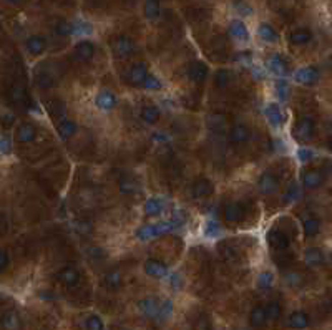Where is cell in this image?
Returning <instances> with one entry per match:
<instances>
[{
	"label": "cell",
	"mask_w": 332,
	"mask_h": 330,
	"mask_svg": "<svg viewBox=\"0 0 332 330\" xmlns=\"http://www.w3.org/2000/svg\"><path fill=\"white\" fill-rule=\"evenodd\" d=\"M110 48H111V53L115 55V58L118 60H125L128 58L135 53V42L130 39L127 35H118L113 37L110 42Z\"/></svg>",
	"instance_id": "cell-1"
},
{
	"label": "cell",
	"mask_w": 332,
	"mask_h": 330,
	"mask_svg": "<svg viewBox=\"0 0 332 330\" xmlns=\"http://www.w3.org/2000/svg\"><path fill=\"white\" fill-rule=\"evenodd\" d=\"M148 78V67L146 63H135L133 67L128 70L127 73V83L131 85V86H140V85H145V81Z\"/></svg>",
	"instance_id": "cell-2"
},
{
	"label": "cell",
	"mask_w": 332,
	"mask_h": 330,
	"mask_svg": "<svg viewBox=\"0 0 332 330\" xmlns=\"http://www.w3.org/2000/svg\"><path fill=\"white\" fill-rule=\"evenodd\" d=\"M314 131H316L314 119L303 118L300 122H297L296 128H294V136L300 139V141H309V139L314 136Z\"/></svg>",
	"instance_id": "cell-3"
},
{
	"label": "cell",
	"mask_w": 332,
	"mask_h": 330,
	"mask_svg": "<svg viewBox=\"0 0 332 330\" xmlns=\"http://www.w3.org/2000/svg\"><path fill=\"white\" fill-rule=\"evenodd\" d=\"M93 55H95V45H93L92 42L88 40H81L78 42L77 45L73 48V56L75 60H78L81 63L85 62H90L93 58Z\"/></svg>",
	"instance_id": "cell-4"
},
{
	"label": "cell",
	"mask_w": 332,
	"mask_h": 330,
	"mask_svg": "<svg viewBox=\"0 0 332 330\" xmlns=\"http://www.w3.org/2000/svg\"><path fill=\"white\" fill-rule=\"evenodd\" d=\"M258 188L264 196L274 194L279 189V179L271 173H262L258 179Z\"/></svg>",
	"instance_id": "cell-5"
},
{
	"label": "cell",
	"mask_w": 332,
	"mask_h": 330,
	"mask_svg": "<svg viewBox=\"0 0 332 330\" xmlns=\"http://www.w3.org/2000/svg\"><path fill=\"white\" fill-rule=\"evenodd\" d=\"M267 243L274 251H286L291 241L281 229H271L267 232Z\"/></svg>",
	"instance_id": "cell-6"
},
{
	"label": "cell",
	"mask_w": 332,
	"mask_h": 330,
	"mask_svg": "<svg viewBox=\"0 0 332 330\" xmlns=\"http://www.w3.org/2000/svg\"><path fill=\"white\" fill-rule=\"evenodd\" d=\"M211 193H213V185H211L209 179H206V177H198V179L193 181L191 194L195 199L206 198V196H209Z\"/></svg>",
	"instance_id": "cell-7"
},
{
	"label": "cell",
	"mask_w": 332,
	"mask_h": 330,
	"mask_svg": "<svg viewBox=\"0 0 332 330\" xmlns=\"http://www.w3.org/2000/svg\"><path fill=\"white\" fill-rule=\"evenodd\" d=\"M294 78H296V81L300 85H314L319 78V72L316 67H304V68L297 70Z\"/></svg>",
	"instance_id": "cell-8"
},
{
	"label": "cell",
	"mask_w": 332,
	"mask_h": 330,
	"mask_svg": "<svg viewBox=\"0 0 332 330\" xmlns=\"http://www.w3.org/2000/svg\"><path fill=\"white\" fill-rule=\"evenodd\" d=\"M35 138H37V128H35L32 123H22V125L17 128V133H15L17 143L27 144V143H30V141H34Z\"/></svg>",
	"instance_id": "cell-9"
},
{
	"label": "cell",
	"mask_w": 332,
	"mask_h": 330,
	"mask_svg": "<svg viewBox=\"0 0 332 330\" xmlns=\"http://www.w3.org/2000/svg\"><path fill=\"white\" fill-rule=\"evenodd\" d=\"M143 269H145V272L149 277H155V279L165 277L168 272V267L161 261H158V259H148V261H145Z\"/></svg>",
	"instance_id": "cell-10"
},
{
	"label": "cell",
	"mask_w": 332,
	"mask_h": 330,
	"mask_svg": "<svg viewBox=\"0 0 332 330\" xmlns=\"http://www.w3.org/2000/svg\"><path fill=\"white\" fill-rule=\"evenodd\" d=\"M25 47H27L30 55L39 56L45 52L47 40H45V37H42V35H32V37H28L27 42H25Z\"/></svg>",
	"instance_id": "cell-11"
},
{
	"label": "cell",
	"mask_w": 332,
	"mask_h": 330,
	"mask_svg": "<svg viewBox=\"0 0 332 330\" xmlns=\"http://www.w3.org/2000/svg\"><path fill=\"white\" fill-rule=\"evenodd\" d=\"M249 136H251V131L246 125H241L237 123L234 125L233 128L229 130V141L233 144H241V143H246Z\"/></svg>",
	"instance_id": "cell-12"
},
{
	"label": "cell",
	"mask_w": 332,
	"mask_h": 330,
	"mask_svg": "<svg viewBox=\"0 0 332 330\" xmlns=\"http://www.w3.org/2000/svg\"><path fill=\"white\" fill-rule=\"evenodd\" d=\"M243 214H244L243 206L237 204V202H229V204L223 207V218L229 224H234V223H237V221H241Z\"/></svg>",
	"instance_id": "cell-13"
},
{
	"label": "cell",
	"mask_w": 332,
	"mask_h": 330,
	"mask_svg": "<svg viewBox=\"0 0 332 330\" xmlns=\"http://www.w3.org/2000/svg\"><path fill=\"white\" fill-rule=\"evenodd\" d=\"M188 77H190V80L196 81V83L206 80V77H208V65L204 62H193L190 68H188Z\"/></svg>",
	"instance_id": "cell-14"
},
{
	"label": "cell",
	"mask_w": 332,
	"mask_h": 330,
	"mask_svg": "<svg viewBox=\"0 0 332 330\" xmlns=\"http://www.w3.org/2000/svg\"><path fill=\"white\" fill-rule=\"evenodd\" d=\"M57 279L64 285H67V287H75V285H77L78 281H80V276H78L77 269H73V267H62L57 272Z\"/></svg>",
	"instance_id": "cell-15"
},
{
	"label": "cell",
	"mask_w": 332,
	"mask_h": 330,
	"mask_svg": "<svg viewBox=\"0 0 332 330\" xmlns=\"http://www.w3.org/2000/svg\"><path fill=\"white\" fill-rule=\"evenodd\" d=\"M95 103H97V106L102 111H110V110H113V108L116 106V97L111 92H106V90L105 92H100L97 95Z\"/></svg>",
	"instance_id": "cell-16"
},
{
	"label": "cell",
	"mask_w": 332,
	"mask_h": 330,
	"mask_svg": "<svg viewBox=\"0 0 332 330\" xmlns=\"http://www.w3.org/2000/svg\"><path fill=\"white\" fill-rule=\"evenodd\" d=\"M322 183H324V176L321 171L311 169V171H306L303 174V185L308 189H317Z\"/></svg>",
	"instance_id": "cell-17"
},
{
	"label": "cell",
	"mask_w": 332,
	"mask_h": 330,
	"mask_svg": "<svg viewBox=\"0 0 332 330\" xmlns=\"http://www.w3.org/2000/svg\"><path fill=\"white\" fill-rule=\"evenodd\" d=\"M229 35L237 42H248L249 39V32L241 20H233L229 23Z\"/></svg>",
	"instance_id": "cell-18"
},
{
	"label": "cell",
	"mask_w": 332,
	"mask_h": 330,
	"mask_svg": "<svg viewBox=\"0 0 332 330\" xmlns=\"http://www.w3.org/2000/svg\"><path fill=\"white\" fill-rule=\"evenodd\" d=\"M138 307H140L141 312L145 315H148V317H160L161 315V306L155 299H152V297L140 301Z\"/></svg>",
	"instance_id": "cell-19"
},
{
	"label": "cell",
	"mask_w": 332,
	"mask_h": 330,
	"mask_svg": "<svg viewBox=\"0 0 332 330\" xmlns=\"http://www.w3.org/2000/svg\"><path fill=\"white\" fill-rule=\"evenodd\" d=\"M304 261L309 267H317V265L324 264V254L321 252V249H317V247H309V249H306L304 252Z\"/></svg>",
	"instance_id": "cell-20"
},
{
	"label": "cell",
	"mask_w": 332,
	"mask_h": 330,
	"mask_svg": "<svg viewBox=\"0 0 332 330\" xmlns=\"http://www.w3.org/2000/svg\"><path fill=\"white\" fill-rule=\"evenodd\" d=\"M312 40V32L308 28H297L289 34V42L292 45H306Z\"/></svg>",
	"instance_id": "cell-21"
},
{
	"label": "cell",
	"mask_w": 332,
	"mask_h": 330,
	"mask_svg": "<svg viewBox=\"0 0 332 330\" xmlns=\"http://www.w3.org/2000/svg\"><path fill=\"white\" fill-rule=\"evenodd\" d=\"M57 133L62 139H70L75 133H77V125H75V122H72V119L65 118L57 123Z\"/></svg>",
	"instance_id": "cell-22"
},
{
	"label": "cell",
	"mask_w": 332,
	"mask_h": 330,
	"mask_svg": "<svg viewBox=\"0 0 332 330\" xmlns=\"http://www.w3.org/2000/svg\"><path fill=\"white\" fill-rule=\"evenodd\" d=\"M264 113H266V118L271 122L273 126H281L284 123V116H283V113H281V108L276 103H269L266 106Z\"/></svg>",
	"instance_id": "cell-23"
},
{
	"label": "cell",
	"mask_w": 332,
	"mask_h": 330,
	"mask_svg": "<svg viewBox=\"0 0 332 330\" xmlns=\"http://www.w3.org/2000/svg\"><path fill=\"white\" fill-rule=\"evenodd\" d=\"M140 116H141V119H143L145 123L155 125V123L160 119V110H158V106H155V105H145V106L141 108Z\"/></svg>",
	"instance_id": "cell-24"
},
{
	"label": "cell",
	"mask_w": 332,
	"mask_h": 330,
	"mask_svg": "<svg viewBox=\"0 0 332 330\" xmlns=\"http://www.w3.org/2000/svg\"><path fill=\"white\" fill-rule=\"evenodd\" d=\"M267 67H269V70H271V72L276 73V75H284V73L287 72L286 62H284V58H283V56H281L279 53H274L271 58H269Z\"/></svg>",
	"instance_id": "cell-25"
},
{
	"label": "cell",
	"mask_w": 332,
	"mask_h": 330,
	"mask_svg": "<svg viewBox=\"0 0 332 330\" xmlns=\"http://www.w3.org/2000/svg\"><path fill=\"white\" fill-rule=\"evenodd\" d=\"M258 35L262 42H267V43H274L278 42V32L273 28V25L269 23H261L259 28H258Z\"/></svg>",
	"instance_id": "cell-26"
},
{
	"label": "cell",
	"mask_w": 332,
	"mask_h": 330,
	"mask_svg": "<svg viewBox=\"0 0 332 330\" xmlns=\"http://www.w3.org/2000/svg\"><path fill=\"white\" fill-rule=\"evenodd\" d=\"M48 113L50 116H53L55 119H65V113H67V106L62 100H52L48 103Z\"/></svg>",
	"instance_id": "cell-27"
},
{
	"label": "cell",
	"mask_w": 332,
	"mask_h": 330,
	"mask_svg": "<svg viewBox=\"0 0 332 330\" xmlns=\"http://www.w3.org/2000/svg\"><path fill=\"white\" fill-rule=\"evenodd\" d=\"M267 320V314H266V309L261 307V306H256L251 314H249V323L253 327H261L264 325V322Z\"/></svg>",
	"instance_id": "cell-28"
},
{
	"label": "cell",
	"mask_w": 332,
	"mask_h": 330,
	"mask_svg": "<svg viewBox=\"0 0 332 330\" xmlns=\"http://www.w3.org/2000/svg\"><path fill=\"white\" fill-rule=\"evenodd\" d=\"M287 323H289V327H292V328H306L309 325V317H308V314L297 310V312H292L289 315Z\"/></svg>",
	"instance_id": "cell-29"
},
{
	"label": "cell",
	"mask_w": 332,
	"mask_h": 330,
	"mask_svg": "<svg viewBox=\"0 0 332 330\" xmlns=\"http://www.w3.org/2000/svg\"><path fill=\"white\" fill-rule=\"evenodd\" d=\"M4 327L7 330H17L18 325H20V319H18V314L15 310H7L4 314V319H2Z\"/></svg>",
	"instance_id": "cell-30"
},
{
	"label": "cell",
	"mask_w": 332,
	"mask_h": 330,
	"mask_svg": "<svg viewBox=\"0 0 332 330\" xmlns=\"http://www.w3.org/2000/svg\"><path fill=\"white\" fill-rule=\"evenodd\" d=\"M145 17L148 20L160 17V0H145Z\"/></svg>",
	"instance_id": "cell-31"
},
{
	"label": "cell",
	"mask_w": 332,
	"mask_h": 330,
	"mask_svg": "<svg viewBox=\"0 0 332 330\" xmlns=\"http://www.w3.org/2000/svg\"><path fill=\"white\" fill-rule=\"evenodd\" d=\"M319 229H321V224H319V221L314 219V218H308V219H304V223H303V231L304 234L308 237H314L316 234L319 232Z\"/></svg>",
	"instance_id": "cell-32"
},
{
	"label": "cell",
	"mask_w": 332,
	"mask_h": 330,
	"mask_svg": "<svg viewBox=\"0 0 332 330\" xmlns=\"http://www.w3.org/2000/svg\"><path fill=\"white\" fill-rule=\"evenodd\" d=\"M103 284H105L108 289H111V290L118 289V287H120V284H122V274H120L118 271H110L108 274L105 276Z\"/></svg>",
	"instance_id": "cell-33"
},
{
	"label": "cell",
	"mask_w": 332,
	"mask_h": 330,
	"mask_svg": "<svg viewBox=\"0 0 332 330\" xmlns=\"http://www.w3.org/2000/svg\"><path fill=\"white\" fill-rule=\"evenodd\" d=\"M163 211V201L156 198H149L145 202V213L148 216H158Z\"/></svg>",
	"instance_id": "cell-34"
},
{
	"label": "cell",
	"mask_w": 332,
	"mask_h": 330,
	"mask_svg": "<svg viewBox=\"0 0 332 330\" xmlns=\"http://www.w3.org/2000/svg\"><path fill=\"white\" fill-rule=\"evenodd\" d=\"M10 101L14 105H22L25 100V90L22 85H14L10 88V95H9Z\"/></svg>",
	"instance_id": "cell-35"
},
{
	"label": "cell",
	"mask_w": 332,
	"mask_h": 330,
	"mask_svg": "<svg viewBox=\"0 0 332 330\" xmlns=\"http://www.w3.org/2000/svg\"><path fill=\"white\" fill-rule=\"evenodd\" d=\"M118 188H120V191L123 194H131L136 191V183L135 179H131L130 176H123L120 183H118Z\"/></svg>",
	"instance_id": "cell-36"
},
{
	"label": "cell",
	"mask_w": 332,
	"mask_h": 330,
	"mask_svg": "<svg viewBox=\"0 0 332 330\" xmlns=\"http://www.w3.org/2000/svg\"><path fill=\"white\" fill-rule=\"evenodd\" d=\"M37 85L47 90V88H52L55 85V80L48 72H40V73H37Z\"/></svg>",
	"instance_id": "cell-37"
},
{
	"label": "cell",
	"mask_w": 332,
	"mask_h": 330,
	"mask_svg": "<svg viewBox=\"0 0 332 330\" xmlns=\"http://www.w3.org/2000/svg\"><path fill=\"white\" fill-rule=\"evenodd\" d=\"M229 72L226 68H221V70H218L216 75H215V83L218 88H226L228 83H229Z\"/></svg>",
	"instance_id": "cell-38"
},
{
	"label": "cell",
	"mask_w": 332,
	"mask_h": 330,
	"mask_svg": "<svg viewBox=\"0 0 332 330\" xmlns=\"http://www.w3.org/2000/svg\"><path fill=\"white\" fill-rule=\"evenodd\" d=\"M273 284H274V276H273V272H262V274H259L258 277V285H259V289H271L273 287Z\"/></svg>",
	"instance_id": "cell-39"
},
{
	"label": "cell",
	"mask_w": 332,
	"mask_h": 330,
	"mask_svg": "<svg viewBox=\"0 0 332 330\" xmlns=\"http://www.w3.org/2000/svg\"><path fill=\"white\" fill-rule=\"evenodd\" d=\"M55 32H57L60 37H68V35L73 34V25L70 22L60 20L57 25H55Z\"/></svg>",
	"instance_id": "cell-40"
},
{
	"label": "cell",
	"mask_w": 332,
	"mask_h": 330,
	"mask_svg": "<svg viewBox=\"0 0 332 330\" xmlns=\"http://www.w3.org/2000/svg\"><path fill=\"white\" fill-rule=\"evenodd\" d=\"M266 314L269 320H278L281 317V306L278 302H271L266 306Z\"/></svg>",
	"instance_id": "cell-41"
},
{
	"label": "cell",
	"mask_w": 332,
	"mask_h": 330,
	"mask_svg": "<svg viewBox=\"0 0 332 330\" xmlns=\"http://www.w3.org/2000/svg\"><path fill=\"white\" fill-rule=\"evenodd\" d=\"M86 330H103V322L98 315H90L86 317Z\"/></svg>",
	"instance_id": "cell-42"
},
{
	"label": "cell",
	"mask_w": 332,
	"mask_h": 330,
	"mask_svg": "<svg viewBox=\"0 0 332 330\" xmlns=\"http://www.w3.org/2000/svg\"><path fill=\"white\" fill-rule=\"evenodd\" d=\"M284 281H286V284L287 285H300L303 284V276L299 274V272H294V271H291V272H287V274H284Z\"/></svg>",
	"instance_id": "cell-43"
},
{
	"label": "cell",
	"mask_w": 332,
	"mask_h": 330,
	"mask_svg": "<svg viewBox=\"0 0 332 330\" xmlns=\"http://www.w3.org/2000/svg\"><path fill=\"white\" fill-rule=\"evenodd\" d=\"M223 119H224V118H223L221 115H211V116H209V128L215 130V131L221 130V126L224 125Z\"/></svg>",
	"instance_id": "cell-44"
},
{
	"label": "cell",
	"mask_w": 332,
	"mask_h": 330,
	"mask_svg": "<svg viewBox=\"0 0 332 330\" xmlns=\"http://www.w3.org/2000/svg\"><path fill=\"white\" fill-rule=\"evenodd\" d=\"M146 88V90H160L161 88V83H160V80H156L155 77H152V75H148V78L145 81V85H143Z\"/></svg>",
	"instance_id": "cell-45"
},
{
	"label": "cell",
	"mask_w": 332,
	"mask_h": 330,
	"mask_svg": "<svg viewBox=\"0 0 332 330\" xmlns=\"http://www.w3.org/2000/svg\"><path fill=\"white\" fill-rule=\"evenodd\" d=\"M312 151H309L308 148H300L299 151H297V158L300 161H304V163H308V161H311L312 160Z\"/></svg>",
	"instance_id": "cell-46"
},
{
	"label": "cell",
	"mask_w": 332,
	"mask_h": 330,
	"mask_svg": "<svg viewBox=\"0 0 332 330\" xmlns=\"http://www.w3.org/2000/svg\"><path fill=\"white\" fill-rule=\"evenodd\" d=\"M297 194H299L297 188L292 185V186H289V189H287V193H286V196H284V201H286V202L294 201V199L297 198Z\"/></svg>",
	"instance_id": "cell-47"
},
{
	"label": "cell",
	"mask_w": 332,
	"mask_h": 330,
	"mask_svg": "<svg viewBox=\"0 0 332 330\" xmlns=\"http://www.w3.org/2000/svg\"><path fill=\"white\" fill-rule=\"evenodd\" d=\"M9 267V252H7V249H4L2 251V254H0V271H5Z\"/></svg>",
	"instance_id": "cell-48"
},
{
	"label": "cell",
	"mask_w": 332,
	"mask_h": 330,
	"mask_svg": "<svg viewBox=\"0 0 332 330\" xmlns=\"http://www.w3.org/2000/svg\"><path fill=\"white\" fill-rule=\"evenodd\" d=\"M278 92H279V95H281V98H286V85H284V81H279L278 83Z\"/></svg>",
	"instance_id": "cell-49"
},
{
	"label": "cell",
	"mask_w": 332,
	"mask_h": 330,
	"mask_svg": "<svg viewBox=\"0 0 332 330\" xmlns=\"http://www.w3.org/2000/svg\"><path fill=\"white\" fill-rule=\"evenodd\" d=\"M7 4H12V5H18V4H22L23 0H5Z\"/></svg>",
	"instance_id": "cell-50"
},
{
	"label": "cell",
	"mask_w": 332,
	"mask_h": 330,
	"mask_svg": "<svg viewBox=\"0 0 332 330\" xmlns=\"http://www.w3.org/2000/svg\"><path fill=\"white\" fill-rule=\"evenodd\" d=\"M5 231H7V224H5V218L2 216V234H5Z\"/></svg>",
	"instance_id": "cell-51"
},
{
	"label": "cell",
	"mask_w": 332,
	"mask_h": 330,
	"mask_svg": "<svg viewBox=\"0 0 332 330\" xmlns=\"http://www.w3.org/2000/svg\"><path fill=\"white\" fill-rule=\"evenodd\" d=\"M327 144H329V148L332 149V135L329 136V139H327Z\"/></svg>",
	"instance_id": "cell-52"
}]
</instances>
